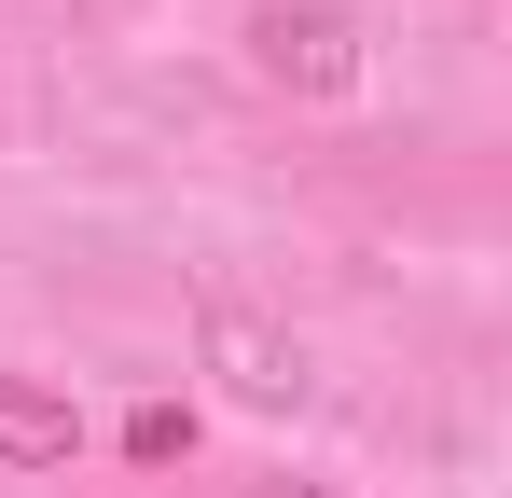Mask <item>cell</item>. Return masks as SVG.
<instances>
[{"label": "cell", "instance_id": "2", "mask_svg": "<svg viewBox=\"0 0 512 498\" xmlns=\"http://www.w3.org/2000/svg\"><path fill=\"white\" fill-rule=\"evenodd\" d=\"M250 70L277 97H346L360 83V14L346 0H250Z\"/></svg>", "mask_w": 512, "mask_h": 498}, {"label": "cell", "instance_id": "5", "mask_svg": "<svg viewBox=\"0 0 512 498\" xmlns=\"http://www.w3.org/2000/svg\"><path fill=\"white\" fill-rule=\"evenodd\" d=\"M263 498H346V485H305V471H277V485H263Z\"/></svg>", "mask_w": 512, "mask_h": 498}, {"label": "cell", "instance_id": "4", "mask_svg": "<svg viewBox=\"0 0 512 498\" xmlns=\"http://www.w3.org/2000/svg\"><path fill=\"white\" fill-rule=\"evenodd\" d=\"M125 457H139V471L194 457V415H180V402H139V415H125Z\"/></svg>", "mask_w": 512, "mask_h": 498}, {"label": "cell", "instance_id": "3", "mask_svg": "<svg viewBox=\"0 0 512 498\" xmlns=\"http://www.w3.org/2000/svg\"><path fill=\"white\" fill-rule=\"evenodd\" d=\"M70 443H84V415L42 374H0V471H70Z\"/></svg>", "mask_w": 512, "mask_h": 498}, {"label": "cell", "instance_id": "1", "mask_svg": "<svg viewBox=\"0 0 512 498\" xmlns=\"http://www.w3.org/2000/svg\"><path fill=\"white\" fill-rule=\"evenodd\" d=\"M194 360L222 374V402H250V415H291L305 388H319L305 332H291V319H263V305H236V291H208V305H194Z\"/></svg>", "mask_w": 512, "mask_h": 498}]
</instances>
